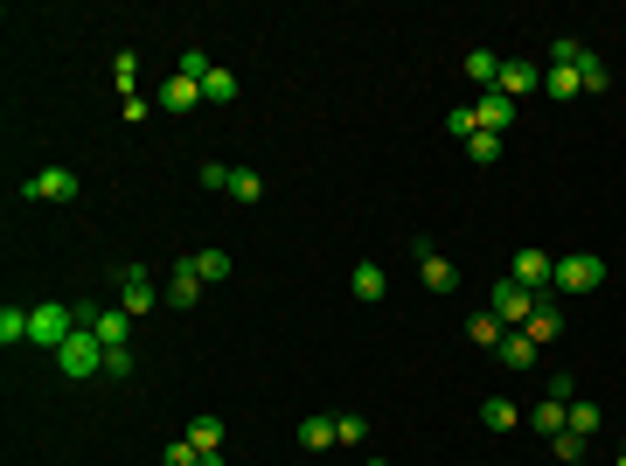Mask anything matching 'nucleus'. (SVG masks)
<instances>
[{"label": "nucleus", "mask_w": 626, "mask_h": 466, "mask_svg": "<svg viewBox=\"0 0 626 466\" xmlns=\"http://www.w3.org/2000/svg\"><path fill=\"white\" fill-rule=\"evenodd\" d=\"M160 466H202V446L181 432V439H167V446H160Z\"/></svg>", "instance_id": "a878e982"}, {"label": "nucleus", "mask_w": 626, "mask_h": 466, "mask_svg": "<svg viewBox=\"0 0 626 466\" xmlns=\"http://www.w3.org/2000/svg\"><path fill=\"white\" fill-rule=\"evenodd\" d=\"M348 286H355V300H383V293H390V272H383V265H376V258H362V265H355V279H348Z\"/></svg>", "instance_id": "4468645a"}, {"label": "nucleus", "mask_w": 626, "mask_h": 466, "mask_svg": "<svg viewBox=\"0 0 626 466\" xmlns=\"http://www.w3.org/2000/svg\"><path fill=\"white\" fill-rule=\"evenodd\" d=\"M550 453H557V466H578V460H585V439H578V432H557Z\"/></svg>", "instance_id": "473e14b6"}, {"label": "nucleus", "mask_w": 626, "mask_h": 466, "mask_svg": "<svg viewBox=\"0 0 626 466\" xmlns=\"http://www.w3.org/2000/svg\"><path fill=\"white\" fill-rule=\"evenodd\" d=\"M522 334H529L536 348H550V341L564 334V307H557V293H550V300H536V313L522 320Z\"/></svg>", "instance_id": "1a4fd4ad"}, {"label": "nucleus", "mask_w": 626, "mask_h": 466, "mask_svg": "<svg viewBox=\"0 0 626 466\" xmlns=\"http://www.w3.org/2000/svg\"><path fill=\"white\" fill-rule=\"evenodd\" d=\"M300 446H307V453H327V446H334V418H300Z\"/></svg>", "instance_id": "393cba45"}, {"label": "nucleus", "mask_w": 626, "mask_h": 466, "mask_svg": "<svg viewBox=\"0 0 626 466\" xmlns=\"http://www.w3.org/2000/svg\"><path fill=\"white\" fill-rule=\"evenodd\" d=\"M494 77H501V56H494V49H473L467 56V84L473 91H494Z\"/></svg>", "instance_id": "a211bd4d"}, {"label": "nucleus", "mask_w": 626, "mask_h": 466, "mask_svg": "<svg viewBox=\"0 0 626 466\" xmlns=\"http://www.w3.org/2000/svg\"><path fill=\"white\" fill-rule=\"evenodd\" d=\"M188 439L202 453H223V418H188Z\"/></svg>", "instance_id": "bb28decb"}, {"label": "nucleus", "mask_w": 626, "mask_h": 466, "mask_svg": "<svg viewBox=\"0 0 626 466\" xmlns=\"http://www.w3.org/2000/svg\"><path fill=\"white\" fill-rule=\"evenodd\" d=\"M494 91H501V98H529V91H543V63H529V56H501Z\"/></svg>", "instance_id": "20e7f679"}, {"label": "nucleus", "mask_w": 626, "mask_h": 466, "mask_svg": "<svg viewBox=\"0 0 626 466\" xmlns=\"http://www.w3.org/2000/svg\"><path fill=\"white\" fill-rule=\"evenodd\" d=\"M0 341H7V348L28 341V307H0Z\"/></svg>", "instance_id": "cd10ccee"}, {"label": "nucleus", "mask_w": 626, "mask_h": 466, "mask_svg": "<svg viewBox=\"0 0 626 466\" xmlns=\"http://www.w3.org/2000/svg\"><path fill=\"white\" fill-rule=\"evenodd\" d=\"M21 195H28V202H77V174H70V167H42V174H28Z\"/></svg>", "instance_id": "423d86ee"}, {"label": "nucleus", "mask_w": 626, "mask_h": 466, "mask_svg": "<svg viewBox=\"0 0 626 466\" xmlns=\"http://www.w3.org/2000/svg\"><path fill=\"white\" fill-rule=\"evenodd\" d=\"M599 425H606V411H599V404H585V397H571V425H564V432H578V439H592Z\"/></svg>", "instance_id": "b1692460"}, {"label": "nucleus", "mask_w": 626, "mask_h": 466, "mask_svg": "<svg viewBox=\"0 0 626 466\" xmlns=\"http://www.w3.org/2000/svg\"><path fill=\"white\" fill-rule=\"evenodd\" d=\"M529 425H536V432H543V439H557V432H564V425H571V404H557V397H543V404H536V411H529Z\"/></svg>", "instance_id": "f3484780"}, {"label": "nucleus", "mask_w": 626, "mask_h": 466, "mask_svg": "<svg viewBox=\"0 0 626 466\" xmlns=\"http://www.w3.org/2000/svg\"><path fill=\"white\" fill-rule=\"evenodd\" d=\"M202 466H230V460H223V453H202Z\"/></svg>", "instance_id": "e433bc0d"}, {"label": "nucleus", "mask_w": 626, "mask_h": 466, "mask_svg": "<svg viewBox=\"0 0 626 466\" xmlns=\"http://www.w3.org/2000/svg\"><path fill=\"white\" fill-rule=\"evenodd\" d=\"M105 376L112 383H133V348H105Z\"/></svg>", "instance_id": "72a5a7b5"}, {"label": "nucleus", "mask_w": 626, "mask_h": 466, "mask_svg": "<svg viewBox=\"0 0 626 466\" xmlns=\"http://www.w3.org/2000/svg\"><path fill=\"white\" fill-rule=\"evenodd\" d=\"M487 313H494L501 327H522V320L536 313V293H529V286H515V279H494V293H487Z\"/></svg>", "instance_id": "7ed1b4c3"}, {"label": "nucleus", "mask_w": 626, "mask_h": 466, "mask_svg": "<svg viewBox=\"0 0 626 466\" xmlns=\"http://www.w3.org/2000/svg\"><path fill=\"white\" fill-rule=\"evenodd\" d=\"M543 91H550L557 105H571V98H585V84H578V70H564V63H550V70H543Z\"/></svg>", "instance_id": "2eb2a0df"}, {"label": "nucleus", "mask_w": 626, "mask_h": 466, "mask_svg": "<svg viewBox=\"0 0 626 466\" xmlns=\"http://www.w3.org/2000/svg\"><path fill=\"white\" fill-rule=\"evenodd\" d=\"M467 160H473V167H494V160H501V133H473Z\"/></svg>", "instance_id": "7c9ffc66"}, {"label": "nucleus", "mask_w": 626, "mask_h": 466, "mask_svg": "<svg viewBox=\"0 0 626 466\" xmlns=\"http://www.w3.org/2000/svg\"><path fill=\"white\" fill-rule=\"evenodd\" d=\"M446 133H460V147H467L473 133H480V112H473V105H453V112H446Z\"/></svg>", "instance_id": "2f4dec72"}, {"label": "nucleus", "mask_w": 626, "mask_h": 466, "mask_svg": "<svg viewBox=\"0 0 626 466\" xmlns=\"http://www.w3.org/2000/svg\"><path fill=\"white\" fill-rule=\"evenodd\" d=\"M202 105H237V77L230 70H209L202 77Z\"/></svg>", "instance_id": "4be33fe9"}, {"label": "nucleus", "mask_w": 626, "mask_h": 466, "mask_svg": "<svg viewBox=\"0 0 626 466\" xmlns=\"http://www.w3.org/2000/svg\"><path fill=\"white\" fill-rule=\"evenodd\" d=\"M578 84H585V91H606V84H613L606 56H592V49H585V63H578Z\"/></svg>", "instance_id": "c85d7f7f"}, {"label": "nucleus", "mask_w": 626, "mask_h": 466, "mask_svg": "<svg viewBox=\"0 0 626 466\" xmlns=\"http://www.w3.org/2000/svg\"><path fill=\"white\" fill-rule=\"evenodd\" d=\"M119 293H126V300H119L126 313H147V307H160V300H167V293H154V279H147L140 265H119Z\"/></svg>", "instance_id": "6e6552de"}, {"label": "nucleus", "mask_w": 626, "mask_h": 466, "mask_svg": "<svg viewBox=\"0 0 626 466\" xmlns=\"http://www.w3.org/2000/svg\"><path fill=\"white\" fill-rule=\"evenodd\" d=\"M599 286H606V258H599V251H571V258H557V279H550L557 300H571V293H599Z\"/></svg>", "instance_id": "f03ea898"}, {"label": "nucleus", "mask_w": 626, "mask_h": 466, "mask_svg": "<svg viewBox=\"0 0 626 466\" xmlns=\"http://www.w3.org/2000/svg\"><path fill=\"white\" fill-rule=\"evenodd\" d=\"M613 466H626V453H620V460H613Z\"/></svg>", "instance_id": "58836bf2"}, {"label": "nucleus", "mask_w": 626, "mask_h": 466, "mask_svg": "<svg viewBox=\"0 0 626 466\" xmlns=\"http://www.w3.org/2000/svg\"><path fill=\"white\" fill-rule=\"evenodd\" d=\"M112 84H119V98H133V91H140V56H133V49H119V56H112Z\"/></svg>", "instance_id": "412c9836"}, {"label": "nucleus", "mask_w": 626, "mask_h": 466, "mask_svg": "<svg viewBox=\"0 0 626 466\" xmlns=\"http://www.w3.org/2000/svg\"><path fill=\"white\" fill-rule=\"evenodd\" d=\"M154 105L160 112H195V105H202V84H195V77H167L154 91Z\"/></svg>", "instance_id": "ddd939ff"}, {"label": "nucleus", "mask_w": 626, "mask_h": 466, "mask_svg": "<svg viewBox=\"0 0 626 466\" xmlns=\"http://www.w3.org/2000/svg\"><path fill=\"white\" fill-rule=\"evenodd\" d=\"M362 466H390V460H362Z\"/></svg>", "instance_id": "4c0bfd02"}, {"label": "nucleus", "mask_w": 626, "mask_h": 466, "mask_svg": "<svg viewBox=\"0 0 626 466\" xmlns=\"http://www.w3.org/2000/svg\"><path fill=\"white\" fill-rule=\"evenodd\" d=\"M411 258H418V279H425L432 293H460V272H453V258H446L439 244H411Z\"/></svg>", "instance_id": "39448f33"}, {"label": "nucleus", "mask_w": 626, "mask_h": 466, "mask_svg": "<svg viewBox=\"0 0 626 466\" xmlns=\"http://www.w3.org/2000/svg\"><path fill=\"white\" fill-rule=\"evenodd\" d=\"M536 355H543V348H536L522 327H508V334H501V348H494V362H501V369H515V376H522V369H536Z\"/></svg>", "instance_id": "f8f14e48"}, {"label": "nucleus", "mask_w": 626, "mask_h": 466, "mask_svg": "<svg viewBox=\"0 0 626 466\" xmlns=\"http://www.w3.org/2000/svg\"><path fill=\"white\" fill-rule=\"evenodd\" d=\"M515 286H529L536 300H550V279H557V258H543V251H515V272H508Z\"/></svg>", "instance_id": "0eeeda50"}, {"label": "nucleus", "mask_w": 626, "mask_h": 466, "mask_svg": "<svg viewBox=\"0 0 626 466\" xmlns=\"http://www.w3.org/2000/svg\"><path fill=\"white\" fill-rule=\"evenodd\" d=\"M195 272H202V286H223L237 265H230V251H195Z\"/></svg>", "instance_id": "5701e85b"}, {"label": "nucleus", "mask_w": 626, "mask_h": 466, "mask_svg": "<svg viewBox=\"0 0 626 466\" xmlns=\"http://www.w3.org/2000/svg\"><path fill=\"white\" fill-rule=\"evenodd\" d=\"M209 70H216V63H209V56H202V49H181V70H174V77H195V84H202V77H209Z\"/></svg>", "instance_id": "c9c22d12"}, {"label": "nucleus", "mask_w": 626, "mask_h": 466, "mask_svg": "<svg viewBox=\"0 0 626 466\" xmlns=\"http://www.w3.org/2000/svg\"><path fill=\"white\" fill-rule=\"evenodd\" d=\"M501 334H508V327H501V320H494L487 307L467 313V341H473V348H501Z\"/></svg>", "instance_id": "6ab92c4d"}, {"label": "nucleus", "mask_w": 626, "mask_h": 466, "mask_svg": "<svg viewBox=\"0 0 626 466\" xmlns=\"http://www.w3.org/2000/svg\"><path fill=\"white\" fill-rule=\"evenodd\" d=\"M480 425H487V432H515V425H522L515 397H487V404H480Z\"/></svg>", "instance_id": "dca6fc26"}, {"label": "nucleus", "mask_w": 626, "mask_h": 466, "mask_svg": "<svg viewBox=\"0 0 626 466\" xmlns=\"http://www.w3.org/2000/svg\"><path fill=\"white\" fill-rule=\"evenodd\" d=\"M167 307H202V272H195V258H181V265L167 272Z\"/></svg>", "instance_id": "9b49d317"}, {"label": "nucleus", "mask_w": 626, "mask_h": 466, "mask_svg": "<svg viewBox=\"0 0 626 466\" xmlns=\"http://www.w3.org/2000/svg\"><path fill=\"white\" fill-rule=\"evenodd\" d=\"M543 397H557V404H571V397H578V383H571V369H550V376H543Z\"/></svg>", "instance_id": "f704fd0d"}, {"label": "nucleus", "mask_w": 626, "mask_h": 466, "mask_svg": "<svg viewBox=\"0 0 626 466\" xmlns=\"http://www.w3.org/2000/svg\"><path fill=\"white\" fill-rule=\"evenodd\" d=\"M223 195H237V202H265V174L258 167H230V188Z\"/></svg>", "instance_id": "aec40b11"}, {"label": "nucleus", "mask_w": 626, "mask_h": 466, "mask_svg": "<svg viewBox=\"0 0 626 466\" xmlns=\"http://www.w3.org/2000/svg\"><path fill=\"white\" fill-rule=\"evenodd\" d=\"M56 369H63L70 383H91V376H105V341H98V327H77V334L56 348Z\"/></svg>", "instance_id": "f257e3e1"}, {"label": "nucleus", "mask_w": 626, "mask_h": 466, "mask_svg": "<svg viewBox=\"0 0 626 466\" xmlns=\"http://www.w3.org/2000/svg\"><path fill=\"white\" fill-rule=\"evenodd\" d=\"M473 112H480V133H515V98L480 91V98H473Z\"/></svg>", "instance_id": "9d476101"}, {"label": "nucleus", "mask_w": 626, "mask_h": 466, "mask_svg": "<svg viewBox=\"0 0 626 466\" xmlns=\"http://www.w3.org/2000/svg\"><path fill=\"white\" fill-rule=\"evenodd\" d=\"M362 439H369V418L341 411V418H334V446H362Z\"/></svg>", "instance_id": "c756f323"}]
</instances>
